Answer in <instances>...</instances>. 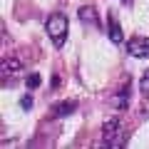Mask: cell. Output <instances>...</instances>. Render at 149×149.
Returning a JSON list of instances; mask_svg holds the SVG:
<instances>
[{
  "instance_id": "7a4b0ae2",
  "label": "cell",
  "mask_w": 149,
  "mask_h": 149,
  "mask_svg": "<svg viewBox=\"0 0 149 149\" xmlns=\"http://www.w3.org/2000/svg\"><path fill=\"white\" fill-rule=\"evenodd\" d=\"M45 32H47V37L52 40L55 47H62L65 40H67V32H70L67 15H62V13H52V15L47 17V22H45Z\"/></svg>"
},
{
  "instance_id": "6da1fadb",
  "label": "cell",
  "mask_w": 149,
  "mask_h": 149,
  "mask_svg": "<svg viewBox=\"0 0 149 149\" xmlns=\"http://www.w3.org/2000/svg\"><path fill=\"white\" fill-rule=\"evenodd\" d=\"M127 142V132H124V127H122V119L119 117H109L104 124H102V147H107V149H117V147H122V144Z\"/></svg>"
},
{
  "instance_id": "30bf717a",
  "label": "cell",
  "mask_w": 149,
  "mask_h": 149,
  "mask_svg": "<svg viewBox=\"0 0 149 149\" xmlns=\"http://www.w3.org/2000/svg\"><path fill=\"white\" fill-rule=\"evenodd\" d=\"M139 92L144 97H149V70H144L142 77H139Z\"/></svg>"
},
{
  "instance_id": "ba28073f",
  "label": "cell",
  "mask_w": 149,
  "mask_h": 149,
  "mask_svg": "<svg viewBox=\"0 0 149 149\" xmlns=\"http://www.w3.org/2000/svg\"><path fill=\"white\" fill-rule=\"evenodd\" d=\"M80 20H82V22H95V25H97V13H95V8L82 5V8H80Z\"/></svg>"
},
{
  "instance_id": "9c48e42d",
  "label": "cell",
  "mask_w": 149,
  "mask_h": 149,
  "mask_svg": "<svg viewBox=\"0 0 149 149\" xmlns=\"http://www.w3.org/2000/svg\"><path fill=\"white\" fill-rule=\"evenodd\" d=\"M25 85H27V90H37V87L42 85V77H40L37 72H32V74L25 77Z\"/></svg>"
},
{
  "instance_id": "5b68a950",
  "label": "cell",
  "mask_w": 149,
  "mask_h": 149,
  "mask_svg": "<svg viewBox=\"0 0 149 149\" xmlns=\"http://www.w3.org/2000/svg\"><path fill=\"white\" fill-rule=\"evenodd\" d=\"M74 109H77L74 100H60L52 104V117H70V114H74Z\"/></svg>"
},
{
  "instance_id": "277c9868",
  "label": "cell",
  "mask_w": 149,
  "mask_h": 149,
  "mask_svg": "<svg viewBox=\"0 0 149 149\" xmlns=\"http://www.w3.org/2000/svg\"><path fill=\"white\" fill-rule=\"evenodd\" d=\"M22 70V60L15 57V55H5L3 57V67H0V72H3V77H10V74L20 72Z\"/></svg>"
},
{
  "instance_id": "8992f818",
  "label": "cell",
  "mask_w": 149,
  "mask_h": 149,
  "mask_svg": "<svg viewBox=\"0 0 149 149\" xmlns=\"http://www.w3.org/2000/svg\"><path fill=\"white\" fill-rule=\"evenodd\" d=\"M107 35H109V40L114 45H122V40H124V35H122V25H119V20L114 15H109L107 17Z\"/></svg>"
},
{
  "instance_id": "3957f363",
  "label": "cell",
  "mask_w": 149,
  "mask_h": 149,
  "mask_svg": "<svg viewBox=\"0 0 149 149\" xmlns=\"http://www.w3.org/2000/svg\"><path fill=\"white\" fill-rule=\"evenodd\" d=\"M127 55H132V57H149V37H142V35H134L132 40L127 42Z\"/></svg>"
},
{
  "instance_id": "52a82bcc",
  "label": "cell",
  "mask_w": 149,
  "mask_h": 149,
  "mask_svg": "<svg viewBox=\"0 0 149 149\" xmlns=\"http://www.w3.org/2000/svg\"><path fill=\"white\" fill-rule=\"evenodd\" d=\"M112 102H114L117 109H127V104H129V80L122 85V90L114 95V100H112Z\"/></svg>"
},
{
  "instance_id": "8fae6325",
  "label": "cell",
  "mask_w": 149,
  "mask_h": 149,
  "mask_svg": "<svg viewBox=\"0 0 149 149\" xmlns=\"http://www.w3.org/2000/svg\"><path fill=\"white\" fill-rule=\"evenodd\" d=\"M20 107H22V109H30V107H32V97H30V95L22 97V100H20Z\"/></svg>"
}]
</instances>
